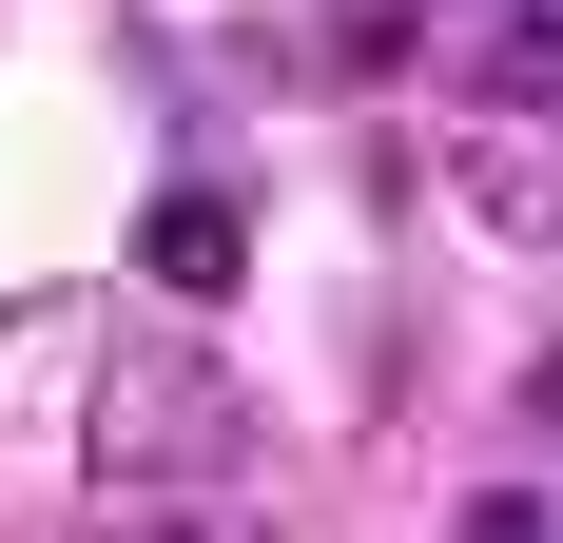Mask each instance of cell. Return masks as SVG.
Masks as SVG:
<instances>
[{
	"label": "cell",
	"mask_w": 563,
	"mask_h": 543,
	"mask_svg": "<svg viewBox=\"0 0 563 543\" xmlns=\"http://www.w3.org/2000/svg\"><path fill=\"white\" fill-rule=\"evenodd\" d=\"M78 446H98V486H117V505L214 486V466H233V369H214V350H117Z\"/></svg>",
	"instance_id": "cell-1"
},
{
	"label": "cell",
	"mask_w": 563,
	"mask_h": 543,
	"mask_svg": "<svg viewBox=\"0 0 563 543\" xmlns=\"http://www.w3.org/2000/svg\"><path fill=\"white\" fill-rule=\"evenodd\" d=\"M408 78H448L466 117H544L563 98V0H408Z\"/></svg>",
	"instance_id": "cell-2"
},
{
	"label": "cell",
	"mask_w": 563,
	"mask_h": 543,
	"mask_svg": "<svg viewBox=\"0 0 563 543\" xmlns=\"http://www.w3.org/2000/svg\"><path fill=\"white\" fill-rule=\"evenodd\" d=\"M136 272H156V291H175V311H214V291H233V272H253V214H233V195H214V175H175V195H156V214H136Z\"/></svg>",
	"instance_id": "cell-3"
},
{
	"label": "cell",
	"mask_w": 563,
	"mask_h": 543,
	"mask_svg": "<svg viewBox=\"0 0 563 543\" xmlns=\"http://www.w3.org/2000/svg\"><path fill=\"white\" fill-rule=\"evenodd\" d=\"M448 195H466V233H506V253H525V233H563V156L525 136V117H486V136H466Z\"/></svg>",
	"instance_id": "cell-4"
},
{
	"label": "cell",
	"mask_w": 563,
	"mask_h": 543,
	"mask_svg": "<svg viewBox=\"0 0 563 543\" xmlns=\"http://www.w3.org/2000/svg\"><path fill=\"white\" fill-rule=\"evenodd\" d=\"M448 543H563V524H544L525 486H466V524H448Z\"/></svg>",
	"instance_id": "cell-5"
},
{
	"label": "cell",
	"mask_w": 563,
	"mask_h": 543,
	"mask_svg": "<svg viewBox=\"0 0 563 543\" xmlns=\"http://www.w3.org/2000/svg\"><path fill=\"white\" fill-rule=\"evenodd\" d=\"M136 543H291V524H253V505H195V524H136Z\"/></svg>",
	"instance_id": "cell-6"
},
{
	"label": "cell",
	"mask_w": 563,
	"mask_h": 543,
	"mask_svg": "<svg viewBox=\"0 0 563 543\" xmlns=\"http://www.w3.org/2000/svg\"><path fill=\"white\" fill-rule=\"evenodd\" d=\"M544 428H563V350H544Z\"/></svg>",
	"instance_id": "cell-7"
}]
</instances>
